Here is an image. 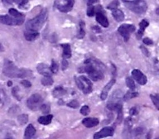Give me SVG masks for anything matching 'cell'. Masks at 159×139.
<instances>
[{"instance_id":"obj_20","label":"cell","mask_w":159,"mask_h":139,"mask_svg":"<svg viewBox=\"0 0 159 139\" xmlns=\"http://www.w3.org/2000/svg\"><path fill=\"white\" fill-rule=\"evenodd\" d=\"M52 118H53V116L51 115V114L40 117L38 118V123L42 124V125H47V124H51V122L52 120Z\"/></svg>"},{"instance_id":"obj_15","label":"cell","mask_w":159,"mask_h":139,"mask_svg":"<svg viewBox=\"0 0 159 139\" xmlns=\"http://www.w3.org/2000/svg\"><path fill=\"white\" fill-rule=\"evenodd\" d=\"M82 124L86 128H93L99 124V119L97 118H86L82 121Z\"/></svg>"},{"instance_id":"obj_27","label":"cell","mask_w":159,"mask_h":139,"mask_svg":"<svg viewBox=\"0 0 159 139\" xmlns=\"http://www.w3.org/2000/svg\"><path fill=\"white\" fill-rule=\"evenodd\" d=\"M84 23L83 22H81V23H80V30H79V32H78V34H77V37L80 39L83 38L84 37H85V30H84Z\"/></svg>"},{"instance_id":"obj_22","label":"cell","mask_w":159,"mask_h":139,"mask_svg":"<svg viewBox=\"0 0 159 139\" xmlns=\"http://www.w3.org/2000/svg\"><path fill=\"white\" fill-rule=\"evenodd\" d=\"M65 94H66V91L64 90L62 87H57V88H56V89L53 90L52 95H53L55 98H60V97H62Z\"/></svg>"},{"instance_id":"obj_14","label":"cell","mask_w":159,"mask_h":139,"mask_svg":"<svg viewBox=\"0 0 159 139\" xmlns=\"http://www.w3.org/2000/svg\"><path fill=\"white\" fill-rule=\"evenodd\" d=\"M96 21L104 27H108L109 25H110L108 18L104 16V14L102 12H100V13H96Z\"/></svg>"},{"instance_id":"obj_26","label":"cell","mask_w":159,"mask_h":139,"mask_svg":"<svg viewBox=\"0 0 159 139\" xmlns=\"http://www.w3.org/2000/svg\"><path fill=\"white\" fill-rule=\"evenodd\" d=\"M17 121L21 125H24L27 123L28 121V115L27 114H21L17 117Z\"/></svg>"},{"instance_id":"obj_28","label":"cell","mask_w":159,"mask_h":139,"mask_svg":"<svg viewBox=\"0 0 159 139\" xmlns=\"http://www.w3.org/2000/svg\"><path fill=\"white\" fill-rule=\"evenodd\" d=\"M150 97H151L152 101L154 104L155 107L158 108V109H159V94H155V95L151 94Z\"/></svg>"},{"instance_id":"obj_13","label":"cell","mask_w":159,"mask_h":139,"mask_svg":"<svg viewBox=\"0 0 159 139\" xmlns=\"http://www.w3.org/2000/svg\"><path fill=\"white\" fill-rule=\"evenodd\" d=\"M37 69L38 73L41 74V75H42V76H44V77H45V76H51V73H52L51 70V68L48 67L46 64H43V63L39 64V65H37Z\"/></svg>"},{"instance_id":"obj_23","label":"cell","mask_w":159,"mask_h":139,"mask_svg":"<svg viewBox=\"0 0 159 139\" xmlns=\"http://www.w3.org/2000/svg\"><path fill=\"white\" fill-rule=\"evenodd\" d=\"M148 25H149V23H148V22H147L146 20H143L141 23H139V30H138V32L139 37H141L143 35V31L148 27Z\"/></svg>"},{"instance_id":"obj_2","label":"cell","mask_w":159,"mask_h":139,"mask_svg":"<svg viewBox=\"0 0 159 139\" xmlns=\"http://www.w3.org/2000/svg\"><path fill=\"white\" fill-rule=\"evenodd\" d=\"M86 65L84 67V70L86 72L89 77L94 81L100 80L104 78V72L102 70V65L97 61H93L89 59L85 62Z\"/></svg>"},{"instance_id":"obj_36","label":"cell","mask_w":159,"mask_h":139,"mask_svg":"<svg viewBox=\"0 0 159 139\" xmlns=\"http://www.w3.org/2000/svg\"><path fill=\"white\" fill-rule=\"evenodd\" d=\"M117 113H118V117H117L116 124H121V122H122V120H123V108L119 110Z\"/></svg>"},{"instance_id":"obj_1","label":"cell","mask_w":159,"mask_h":139,"mask_svg":"<svg viewBox=\"0 0 159 139\" xmlns=\"http://www.w3.org/2000/svg\"><path fill=\"white\" fill-rule=\"evenodd\" d=\"M3 74L9 78H28L32 77V73L31 70L26 69H19L13 62L6 60L4 62Z\"/></svg>"},{"instance_id":"obj_39","label":"cell","mask_w":159,"mask_h":139,"mask_svg":"<svg viewBox=\"0 0 159 139\" xmlns=\"http://www.w3.org/2000/svg\"><path fill=\"white\" fill-rule=\"evenodd\" d=\"M119 6V2L118 1H114V2H112L110 4H109V6H108V8H110V9H114V8H117V7Z\"/></svg>"},{"instance_id":"obj_48","label":"cell","mask_w":159,"mask_h":139,"mask_svg":"<svg viewBox=\"0 0 159 139\" xmlns=\"http://www.w3.org/2000/svg\"><path fill=\"white\" fill-rule=\"evenodd\" d=\"M6 139H13V138H6Z\"/></svg>"},{"instance_id":"obj_46","label":"cell","mask_w":159,"mask_h":139,"mask_svg":"<svg viewBox=\"0 0 159 139\" xmlns=\"http://www.w3.org/2000/svg\"><path fill=\"white\" fill-rule=\"evenodd\" d=\"M156 13H157L158 15H159V8H157V9H156Z\"/></svg>"},{"instance_id":"obj_21","label":"cell","mask_w":159,"mask_h":139,"mask_svg":"<svg viewBox=\"0 0 159 139\" xmlns=\"http://www.w3.org/2000/svg\"><path fill=\"white\" fill-rule=\"evenodd\" d=\"M107 108H109L110 110L111 111H119L120 109L123 108V106L120 103H118V102H113V103H110L108 104L107 105Z\"/></svg>"},{"instance_id":"obj_11","label":"cell","mask_w":159,"mask_h":139,"mask_svg":"<svg viewBox=\"0 0 159 139\" xmlns=\"http://www.w3.org/2000/svg\"><path fill=\"white\" fill-rule=\"evenodd\" d=\"M132 76H133V78L135 80L139 85H144L148 81L146 76L143 74L142 71H140L139 70H134L132 71Z\"/></svg>"},{"instance_id":"obj_49","label":"cell","mask_w":159,"mask_h":139,"mask_svg":"<svg viewBox=\"0 0 159 139\" xmlns=\"http://www.w3.org/2000/svg\"><path fill=\"white\" fill-rule=\"evenodd\" d=\"M155 139H159V138H155Z\"/></svg>"},{"instance_id":"obj_24","label":"cell","mask_w":159,"mask_h":139,"mask_svg":"<svg viewBox=\"0 0 159 139\" xmlns=\"http://www.w3.org/2000/svg\"><path fill=\"white\" fill-rule=\"evenodd\" d=\"M8 13H9L10 16L13 17H16V18H22V17H24V16L21 13H19L17 10H16L15 8H10L9 11H8Z\"/></svg>"},{"instance_id":"obj_45","label":"cell","mask_w":159,"mask_h":139,"mask_svg":"<svg viewBox=\"0 0 159 139\" xmlns=\"http://www.w3.org/2000/svg\"><path fill=\"white\" fill-rule=\"evenodd\" d=\"M3 51V47L0 44V51Z\"/></svg>"},{"instance_id":"obj_8","label":"cell","mask_w":159,"mask_h":139,"mask_svg":"<svg viewBox=\"0 0 159 139\" xmlns=\"http://www.w3.org/2000/svg\"><path fill=\"white\" fill-rule=\"evenodd\" d=\"M135 31V27L132 24H123L118 29L119 34L124 37L125 41H128L132 32Z\"/></svg>"},{"instance_id":"obj_5","label":"cell","mask_w":159,"mask_h":139,"mask_svg":"<svg viewBox=\"0 0 159 139\" xmlns=\"http://www.w3.org/2000/svg\"><path fill=\"white\" fill-rule=\"evenodd\" d=\"M76 85L80 90H81L84 94H90L93 90L92 82L86 76H80L75 79Z\"/></svg>"},{"instance_id":"obj_35","label":"cell","mask_w":159,"mask_h":139,"mask_svg":"<svg viewBox=\"0 0 159 139\" xmlns=\"http://www.w3.org/2000/svg\"><path fill=\"white\" fill-rule=\"evenodd\" d=\"M51 72L52 73H56L57 71H58V65L56 64V62L55 61H51Z\"/></svg>"},{"instance_id":"obj_34","label":"cell","mask_w":159,"mask_h":139,"mask_svg":"<svg viewBox=\"0 0 159 139\" xmlns=\"http://www.w3.org/2000/svg\"><path fill=\"white\" fill-rule=\"evenodd\" d=\"M90 108L88 107L87 105H85V106H83L82 108H80V113L83 115H88L90 114Z\"/></svg>"},{"instance_id":"obj_33","label":"cell","mask_w":159,"mask_h":139,"mask_svg":"<svg viewBox=\"0 0 159 139\" xmlns=\"http://www.w3.org/2000/svg\"><path fill=\"white\" fill-rule=\"evenodd\" d=\"M89 8L87 10V15L90 17H92L96 14V7L93 5H88Z\"/></svg>"},{"instance_id":"obj_19","label":"cell","mask_w":159,"mask_h":139,"mask_svg":"<svg viewBox=\"0 0 159 139\" xmlns=\"http://www.w3.org/2000/svg\"><path fill=\"white\" fill-rule=\"evenodd\" d=\"M62 48H63V56L64 60H66L68 58H70L71 56V46L69 44H62L61 45Z\"/></svg>"},{"instance_id":"obj_3","label":"cell","mask_w":159,"mask_h":139,"mask_svg":"<svg viewBox=\"0 0 159 139\" xmlns=\"http://www.w3.org/2000/svg\"><path fill=\"white\" fill-rule=\"evenodd\" d=\"M48 17V13L47 9H43L37 17L28 20L26 24L27 31H38L43 26V24L47 21Z\"/></svg>"},{"instance_id":"obj_25","label":"cell","mask_w":159,"mask_h":139,"mask_svg":"<svg viewBox=\"0 0 159 139\" xmlns=\"http://www.w3.org/2000/svg\"><path fill=\"white\" fill-rule=\"evenodd\" d=\"M41 84L45 86H49L53 84V79L51 76H45L41 79Z\"/></svg>"},{"instance_id":"obj_9","label":"cell","mask_w":159,"mask_h":139,"mask_svg":"<svg viewBox=\"0 0 159 139\" xmlns=\"http://www.w3.org/2000/svg\"><path fill=\"white\" fill-rule=\"evenodd\" d=\"M75 2L72 0H67V1H56L55 2V7L59 11L62 13H67L70 12L73 8Z\"/></svg>"},{"instance_id":"obj_37","label":"cell","mask_w":159,"mask_h":139,"mask_svg":"<svg viewBox=\"0 0 159 139\" xmlns=\"http://www.w3.org/2000/svg\"><path fill=\"white\" fill-rule=\"evenodd\" d=\"M70 108H76L79 107V103H78V101L76 100H72L68 104H67Z\"/></svg>"},{"instance_id":"obj_44","label":"cell","mask_w":159,"mask_h":139,"mask_svg":"<svg viewBox=\"0 0 159 139\" xmlns=\"http://www.w3.org/2000/svg\"><path fill=\"white\" fill-rule=\"evenodd\" d=\"M137 114H138V110L136 109V108H131V110H130V114L131 115H136Z\"/></svg>"},{"instance_id":"obj_41","label":"cell","mask_w":159,"mask_h":139,"mask_svg":"<svg viewBox=\"0 0 159 139\" xmlns=\"http://www.w3.org/2000/svg\"><path fill=\"white\" fill-rule=\"evenodd\" d=\"M143 43L144 44H146V45H152V41L151 39L150 38H148V37H146V38L143 39Z\"/></svg>"},{"instance_id":"obj_38","label":"cell","mask_w":159,"mask_h":139,"mask_svg":"<svg viewBox=\"0 0 159 139\" xmlns=\"http://www.w3.org/2000/svg\"><path fill=\"white\" fill-rule=\"evenodd\" d=\"M12 92H13V96L17 98L18 100H21V98L18 96V93H19V89L17 88V87H15V88H13V90H12Z\"/></svg>"},{"instance_id":"obj_42","label":"cell","mask_w":159,"mask_h":139,"mask_svg":"<svg viewBox=\"0 0 159 139\" xmlns=\"http://www.w3.org/2000/svg\"><path fill=\"white\" fill-rule=\"evenodd\" d=\"M140 48H141V50H142L143 53L145 55H147V56H148V55H149V53H148V49H146V48L143 46H141Z\"/></svg>"},{"instance_id":"obj_29","label":"cell","mask_w":159,"mask_h":139,"mask_svg":"<svg viewBox=\"0 0 159 139\" xmlns=\"http://www.w3.org/2000/svg\"><path fill=\"white\" fill-rule=\"evenodd\" d=\"M126 85L130 90H134L135 89V84H134V81L132 78H126Z\"/></svg>"},{"instance_id":"obj_17","label":"cell","mask_w":159,"mask_h":139,"mask_svg":"<svg viewBox=\"0 0 159 139\" xmlns=\"http://www.w3.org/2000/svg\"><path fill=\"white\" fill-rule=\"evenodd\" d=\"M35 133H36V128L33 127L32 124H29L25 129L24 137L26 139H31L35 135Z\"/></svg>"},{"instance_id":"obj_40","label":"cell","mask_w":159,"mask_h":139,"mask_svg":"<svg viewBox=\"0 0 159 139\" xmlns=\"http://www.w3.org/2000/svg\"><path fill=\"white\" fill-rule=\"evenodd\" d=\"M21 84L23 85L24 87H27V88H29V87L32 86V84H31L28 80H22V81H21Z\"/></svg>"},{"instance_id":"obj_12","label":"cell","mask_w":159,"mask_h":139,"mask_svg":"<svg viewBox=\"0 0 159 139\" xmlns=\"http://www.w3.org/2000/svg\"><path fill=\"white\" fill-rule=\"evenodd\" d=\"M114 83H115V79L113 78L104 87V89L102 90V92H101V94H100V98H101L102 100H105L107 99L108 94H109V91L110 90L112 86L114 85Z\"/></svg>"},{"instance_id":"obj_4","label":"cell","mask_w":159,"mask_h":139,"mask_svg":"<svg viewBox=\"0 0 159 139\" xmlns=\"http://www.w3.org/2000/svg\"><path fill=\"white\" fill-rule=\"evenodd\" d=\"M127 8L137 14H143L147 11V3L144 1H124Z\"/></svg>"},{"instance_id":"obj_32","label":"cell","mask_w":159,"mask_h":139,"mask_svg":"<svg viewBox=\"0 0 159 139\" xmlns=\"http://www.w3.org/2000/svg\"><path fill=\"white\" fill-rule=\"evenodd\" d=\"M143 133V129L142 128H135L134 130V132H132V135L134 136V137H140L142 134Z\"/></svg>"},{"instance_id":"obj_31","label":"cell","mask_w":159,"mask_h":139,"mask_svg":"<svg viewBox=\"0 0 159 139\" xmlns=\"http://www.w3.org/2000/svg\"><path fill=\"white\" fill-rule=\"evenodd\" d=\"M138 95V93H134V92H130V91H128V92L126 93V94L124 95V100H130V99H133V98H134V97H137Z\"/></svg>"},{"instance_id":"obj_47","label":"cell","mask_w":159,"mask_h":139,"mask_svg":"<svg viewBox=\"0 0 159 139\" xmlns=\"http://www.w3.org/2000/svg\"><path fill=\"white\" fill-rule=\"evenodd\" d=\"M12 84H13V83H12V82H11V81H8V86H11V85H12Z\"/></svg>"},{"instance_id":"obj_7","label":"cell","mask_w":159,"mask_h":139,"mask_svg":"<svg viewBox=\"0 0 159 139\" xmlns=\"http://www.w3.org/2000/svg\"><path fill=\"white\" fill-rule=\"evenodd\" d=\"M24 22V17L16 18L8 15H0V23L9 26H18L22 25Z\"/></svg>"},{"instance_id":"obj_10","label":"cell","mask_w":159,"mask_h":139,"mask_svg":"<svg viewBox=\"0 0 159 139\" xmlns=\"http://www.w3.org/2000/svg\"><path fill=\"white\" fill-rule=\"evenodd\" d=\"M114 133V129L112 127H105L94 135V139H101L106 137H111Z\"/></svg>"},{"instance_id":"obj_6","label":"cell","mask_w":159,"mask_h":139,"mask_svg":"<svg viewBox=\"0 0 159 139\" xmlns=\"http://www.w3.org/2000/svg\"><path fill=\"white\" fill-rule=\"evenodd\" d=\"M42 102H43L42 97L38 94H34L28 98L27 101V107L31 110L36 111L37 109H40L41 106L42 105Z\"/></svg>"},{"instance_id":"obj_50","label":"cell","mask_w":159,"mask_h":139,"mask_svg":"<svg viewBox=\"0 0 159 139\" xmlns=\"http://www.w3.org/2000/svg\"><path fill=\"white\" fill-rule=\"evenodd\" d=\"M0 102H1V100H0Z\"/></svg>"},{"instance_id":"obj_18","label":"cell","mask_w":159,"mask_h":139,"mask_svg":"<svg viewBox=\"0 0 159 139\" xmlns=\"http://www.w3.org/2000/svg\"><path fill=\"white\" fill-rule=\"evenodd\" d=\"M24 37L27 41H34L39 37V33L37 31H26L24 32Z\"/></svg>"},{"instance_id":"obj_16","label":"cell","mask_w":159,"mask_h":139,"mask_svg":"<svg viewBox=\"0 0 159 139\" xmlns=\"http://www.w3.org/2000/svg\"><path fill=\"white\" fill-rule=\"evenodd\" d=\"M112 15H113V17H114V19L117 22H122L124 19V13L120 9H119V8L112 9Z\"/></svg>"},{"instance_id":"obj_30","label":"cell","mask_w":159,"mask_h":139,"mask_svg":"<svg viewBox=\"0 0 159 139\" xmlns=\"http://www.w3.org/2000/svg\"><path fill=\"white\" fill-rule=\"evenodd\" d=\"M41 113H43L44 114H46V115H48V114L50 113V111H51V108H50V105L49 104H42L41 106Z\"/></svg>"},{"instance_id":"obj_43","label":"cell","mask_w":159,"mask_h":139,"mask_svg":"<svg viewBox=\"0 0 159 139\" xmlns=\"http://www.w3.org/2000/svg\"><path fill=\"white\" fill-rule=\"evenodd\" d=\"M67 67H68V61L66 60H64L63 59V61H62V70H65Z\"/></svg>"}]
</instances>
